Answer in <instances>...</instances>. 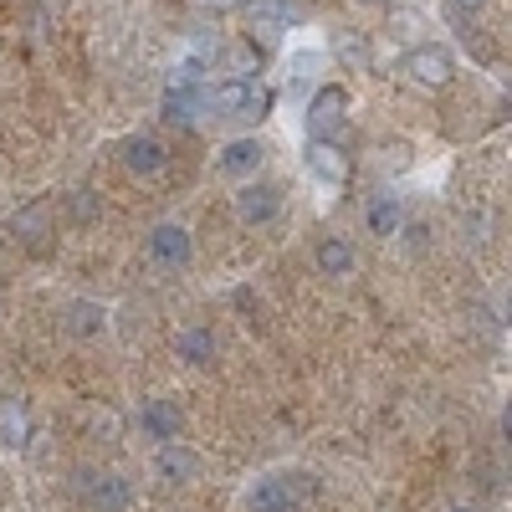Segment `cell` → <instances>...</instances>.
I'll return each instance as SVG.
<instances>
[{
    "label": "cell",
    "instance_id": "cell-21",
    "mask_svg": "<svg viewBox=\"0 0 512 512\" xmlns=\"http://www.w3.org/2000/svg\"><path fill=\"white\" fill-rule=\"evenodd\" d=\"M328 57H338V67H349V72H364L369 67V36L364 31H338L328 41Z\"/></svg>",
    "mask_w": 512,
    "mask_h": 512
},
{
    "label": "cell",
    "instance_id": "cell-7",
    "mask_svg": "<svg viewBox=\"0 0 512 512\" xmlns=\"http://www.w3.org/2000/svg\"><path fill=\"white\" fill-rule=\"evenodd\" d=\"M134 431H139L144 441H154V446L180 441V436H185V410H180L175 400H144L139 415H134Z\"/></svg>",
    "mask_w": 512,
    "mask_h": 512
},
{
    "label": "cell",
    "instance_id": "cell-26",
    "mask_svg": "<svg viewBox=\"0 0 512 512\" xmlns=\"http://www.w3.org/2000/svg\"><path fill=\"white\" fill-rule=\"evenodd\" d=\"M195 6H200L205 16H226V11H241L246 0H195Z\"/></svg>",
    "mask_w": 512,
    "mask_h": 512
},
{
    "label": "cell",
    "instance_id": "cell-19",
    "mask_svg": "<svg viewBox=\"0 0 512 512\" xmlns=\"http://www.w3.org/2000/svg\"><path fill=\"white\" fill-rule=\"evenodd\" d=\"M11 236H16L21 246L41 251V246L52 241V210H47V205H21L16 216H11Z\"/></svg>",
    "mask_w": 512,
    "mask_h": 512
},
{
    "label": "cell",
    "instance_id": "cell-30",
    "mask_svg": "<svg viewBox=\"0 0 512 512\" xmlns=\"http://www.w3.org/2000/svg\"><path fill=\"white\" fill-rule=\"evenodd\" d=\"M446 512H477V507H446Z\"/></svg>",
    "mask_w": 512,
    "mask_h": 512
},
{
    "label": "cell",
    "instance_id": "cell-6",
    "mask_svg": "<svg viewBox=\"0 0 512 512\" xmlns=\"http://www.w3.org/2000/svg\"><path fill=\"white\" fill-rule=\"evenodd\" d=\"M236 216L246 221V226H272L277 216H282V185H272V180H241V190H236Z\"/></svg>",
    "mask_w": 512,
    "mask_h": 512
},
{
    "label": "cell",
    "instance_id": "cell-12",
    "mask_svg": "<svg viewBox=\"0 0 512 512\" xmlns=\"http://www.w3.org/2000/svg\"><path fill=\"white\" fill-rule=\"evenodd\" d=\"M303 169H308V180L318 190H338L344 175H349V159H344V149H338L333 139H313L308 154H303Z\"/></svg>",
    "mask_w": 512,
    "mask_h": 512
},
{
    "label": "cell",
    "instance_id": "cell-25",
    "mask_svg": "<svg viewBox=\"0 0 512 512\" xmlns=\"http://www.w3.org/2000/svg\"><path fill=\"white\" fill-rule=\"evenodd\" d=\"M379 164L390 169V175H405V169H410V144H400V139L384 144V149H379Z\"/></svg>",
    "mask_w": 512,
    "mask_h": 512
},
{
    "label": "cell",
    "instance_id": "cell-8",
    "mask_svg": "<svg viewBox=\"0 0 512 512\" xmlns=\"http://www.w3.org/2000/svg\"><path fill=\"white\" fill-rule=\"evenodd\" d=\"M344 108H349V93L338 88V82H328V88H318L308 98V134L313 139H333L338 144V128H344Z\"/></svg>",
    "mask_w": 512,
    "mask_h": 512
},
{
    "label": "cell",
    "instance_id": "cell-15",
    "mask_svg": "<svg viewBox=\"0 0 512 512\" xmlns=\"http://www.w3.org/2000/svg\"><path fill=\"white\" fill-rule=\"evenodd\" d=\"M313 267H318V277H354L359 272V246L349 241V236H323L318 246H313Z\"/></svg>",
    "mask_w": 512,
    "mask_h": 512
},
{
    "label": "cell",
    "instance_id": "cell-17",
    "mask_svg": "<svg viewBox=\"0 0 512 512\" xmlns=\"http://www.w3.org/2000/svg\"><path fill=\"white\" fill-rule=\"evenodd\" d=\"M400 226H405L400 195H395V190L369 195V205H364V231H369V236H400Z\"/></svg>",
    "mask_w": 512,
    "mask_h": 512
},
{
    "label": "cell",
    "instance_id": "cell-11",
    "mask_svg": "<svg viewBox=\"0 0 512 512\" xmlns=\"http://www.w3.org/2000/svg\"><path fill=\"white\" fill-rule=\"evenodd\" d=\"M82 497L93 502V512H128L134 507V477L123 472H93V477H77Z\"/></svg>",
    "mask_w": 512,
    "mask_h": 512
},
{
    "label": "cell",
    "instance_id": "cell-13",
    "mask_svg": "<svg viewBox=\"0 0 512 512\" xmlns=\"http://www.w3.org/2000/svg\"><path fill=\"white\" fill-rule=\"evenodd\" d=\"M154 477L169 487H185L200 477V456L185 441H164V446H154Z\"/></svg>",
    "mask_w": 512,
    "mask_h": 512
},
{
    "label": "cell",
    "instance_id": "cell-9",
    "mask_svg": "<svg viewBox=\"0 0 512 512\" xmlns=\"http://www.w3.org/2000/svg\"><path fill=\"white\" fill-rule=\"evenodd\" d=\"M118 159H123V169H128L134 180H154V175H164L169 149H164L159 134H128V139L118 144Z\"/></svg>",
    "mask_w": 512,
    "mask_h": 512
},
{
    "label": "cell",
    "instance_id": "cell-31",
    "mask_svg": "<svg viewBox=\"0 0 512 512\" xmlns=\"http://www.w3.org/2000/svg\"><path fill=\"white\" fill-rule=\"evenodd\" d=\"M359 6H384V0H359Z\"/></svg>",
    "mask_w": 512,
    "mask_h": 512
},
{
    "label": "cell",
    "instance_id": "cell-4",
    "mask_svg": "<svg viewBox=\"0 0 512 512\" xmlns=\"http://www.w3.org/2000/svg\"><path fill=\"white\" fill-rule=\"evenodd\" d=\"M241 11H246L256 41H282V36L297 31V21H303V6H297V0H246Z\"/></svg>",
    "mask_w": 512,
    "mask_h": 512
},
{
    "label": "cell",
    "instance_id": "cell-14",
    "mask_svg": "<svg viewBox=\"0 0 512 512\" xmlns=\"http://www.w3.org/2000/svg\"><path fill=\"white\" fill-rule=\"evenodd\" d=\"M216 354H221L216 328H205V323H185V328L175 333V359H180L185 369H210V364H216Z\"/></svg>",
    "mask_w": 512,
    "mask_h": 512
},
{
    "label": "cell",
    "instance_id": "cell-16",
    "mask_svg": "<svg viewBox=\"0 0 512 512\" xmlns=\"http://www.w3.org/2000/svg\"><path fill=\"white\" fill-rule=\"evenodd\" d=\"M62 323L72 338H82V344H93V338L108 333V308L93 303V297H72V303L62 308Z\"/></svg>",
    "mask_w": 512,
    "mask_h": 512
},
{
    "label": "cell",
    "instance_id": "cell-2",
    "mask_svg": "<svg viewBox=\"0 0 512 512\" xmlns=\"http://www.w3.org/2000/svg\"><path fill=\"white\" fill-rule=\"evenodd\" d=\"M308 492H313L308 472H272L262 482H251L246 512H297V502H303Z\"/></svg>",
    "mask_w": 512,
    "mask_h": 512
},
{
    "label": "cell",
    "instance_id": "cell-22",
    "mask_svg": "<svg viewBox=\"0 0 512 512\" xmlns=\"http://www.w3.org/2000/svg\"><path fill=\"white\" fill-rule=\"evenodd\" d=\"M287 72H292V77H318V72H328V47H323V41H297V47L287 52Z\"/></svg>",
    "mask_w": 512,
    "mask_h": 512
},
{
    "label": "cell",
    "instance_id": "cell-3",
    "mask_svg": "<svg viewBox=\"0 0 512 512\" xmlns=\"http://www.w3.org/2000/svg\"><path fill=\"white\" fill-rule=\"evenodd\" d=\"M400 72L415 82V88H446V82L456 77V57L451 47H441V41H415V47L405 52Z\"/></svg>",
    "mask_w": 512,
    "mask_h": 512
},
{
    "label": "cell",
    "instance_id": "cell-5",
    "mask_svg": "<svg viewBox=\"0 0 512 512\" xmlns=\"http://www.w3.org/2000/svg\"><path fill=\"white\" fill-rule=\"evenodd\" d=\"M149 256H154V267H164V272H185L195 262V236L180 221H159L149 231Z\"/></svg>",
    "mask_w": 512,
    "mask_h": 512
},
{
    "label": "cell",
    "instance_id": "cell-20",
    "mask_svg": "<svg viewBox=\"0 0 512 512\" xmlns=\"http://www.w3.org/2000/svg\"><path fill=\"white\" fill-rule=\"evenodd\" d=\"M0 446L6 451H26L31 446V410H26V400L0 405Z\"/></svg>",
    "mask_w": 512,
    "mask_h": 512
},
{
    "label": "cell",
    "instance_id": "cell-24",
    "mask_svg": "<svg viewBox=\"0 0 512 512\" xmlns=\"http://www.w3.org/2000/svg\"><path fill=\"white\" fill-rule=\"evenodd\" d=\"M390 31L415 47V41H425V16H420V11H395V16H390Z\"/></svg>",
    "mask_w": 512,
    "mask_h": 512
},
{
    "label": "cell",
    "instance_id": "cell-28",
    "mask_svg": "<svg viewBox=\"0 0 512 512\" xmlns=\"http://www.w3.org/2000/svg\"><path fill=\"white\" fill-rule=\"evenodd\" d=\"M451 6H456L461 16H472V11H482V6H487V0H451Z\"/></svg>",
    "mask_w": 512,
    "mask_h": 512
},
{
    "label": "cell",
    "instance_id": "cell-18",
    "mask_svg": "<svg viewBox=\"0 0 512 512\" xmlns=\"http://www.w3.org/2000/svg\"><path fill=\"white\" fill-rule=\"evenodd\" d=\"M200 113H205V82H169L164 118L169 123H195Z\"/></svg>",
    "mask_w": 512,
    "mask_h": 512
},
{
    "label": "cell",
    "instance_id": "cell-1",
    "mask_svg": "<svg viewBox=\"0 0 512 512\" xmlns=\"http://www.w3.org/2000/svg\"><path fill=\"white\" fill-rule=\"evenodd\" d=\"M205 113L262 123V118L272 113V88H267L262 77H221V82H205Z\"/></svg>",
    "mask_w": 512,
    "mask_h": 512
},
{
    "label": "cell",
    "instance_id": "cell-23",
    "mask_svg": "<svg viewBox=\"0 0 512 512\" xmlns=\"http://www.w3.org/2000/svg\"><path fill=\"white\" fill-rule=\"evenodd\" d=\"M67 210H72V221H77V226H93V221H98V210H103V205H98V190L77 185V190L67 195Z\"/></svg>",
    "mask_w": 512,
    "mask_h": 512
},
{
    "label": "cell",
    "instance_id": "cell-27",
    "mask_svg": "<svg viewBox=\"0 0 512 512\" xmlns=\"http://www.w3.org/2000/svg\"><path fill=\"white\" fill-rule=\"evenodd\" d=\"M400 231H405L415 246H425V236H431V226H425V221H415V226H400Z\"/></svg>",
    "mask_w": 512,
    "mask_h": 512
},
{
    "label": "cell",
    "instance_id": "cell-10",
    "mask_svg": "<svg viewBox=\"0 0 512 512\" xmlns=\"http://www.w3.org/2000/svg\"><path fill=\"white\" fill-rule=\"evenodd\" d=\"M262 164H267V144L256 139V134L226 139V144L216 149V175H226V180H251Z\"/></svg>",
    "mask_w": 512,
    "mask_h": 512
},
{
    "label": "cell",
    "instance_id": "cell-29",
    "mask_svg": "<svg viewBox=\"0 0 512 512\" xmlns=\"http://www.w3.org/2000/svg\"><path fill=\"white\" fill-rule=\"evenodd\" d=\"M0 318H6V292H0Z\"/></svg>",
    "mask_w": 512,
    "mask_h": 512
}]
</instances>
